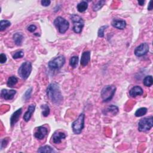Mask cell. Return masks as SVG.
I'll use <instances>...</instances> for the list:
<instances>
[{
  "label": "cell",
  "instance_id": "8fae6325",
  "mask_svg": "<svg viewBox=\"0 0 153 153\" xmlns=\"http://www.w3.org/2000/svg\"><path fill=\"white\" fill-rule=\"evenodd\" d=\"M16 93V91L14 90L3 89L1 91V96L5 100H11Z\"/></svg>",
  "mask_w": 153,
  "mask_h": 153
},
{
  "label": "cell",
  "instance_id": "8d00e7d4",
  "mask_svg": "<svg viewBox=\"0 0 153 153\" xmlns=\"http://www.w3.org/2000/svg\"><path fill=\"white\" fill-rule=\"evenodd\" d=\"M145 3V1H138V4L140 5V6H143Z\"/></svg>",
  "mask_w": 153,
  "mask_h": 153
},
{
  "label": "cell",
  "instance_id": "836d02e7",
  "mask_svg": "<svg viewBox=\"0 0 153 153\" xmlns=\"http://www.w3.org/2000/svg\"><path fill=\"white\" fill-rule=\"evenodd\" d=\"M28 30L30 33H34L35 30L37 29V26L34 25H30L28 27Z\"/></svg>",
  "mask_w": 153,
  "mask_h": 153
},
{
  "label": "cell",
  "instance_id": "8992f818",
  "mask_svg": "<svg viewBox=\"0 0 153 153\" xmlns=\"http://www.w3.org/2000/svg\"><path fill=\"white\" fill-rule=\"evenodd\" d=\"M33 69L32 64L29 62H23L18 69V74L23 80H26L31 73Z\"/></svg>",
  "mask_w": 153,
  "mask_h": 153
},
{
  "label": "cell",
  "instance_id": "cb8c5ba5",
  "mask_svg": "<svg viewBox=\"0 0 153 153\" xmlns=\"http://www.w3.org/2000/svg\"><path fill=\"white\" fill-rule=\"evenodd\" d=\"M11 25L10 21L7 20H2L0 22V30L3 31L6 28H8Z\"/></svg>",
  "mask_w": 153,
  "mask_h": 153
},
{
  "label": "cell",
  "instance_id": "484cf974",
  "mask_svg": "<svg viewBox=\"0 0 153 153\" xmlns=\"http://www.w3.org/2000/svg\"><path fill=\"white\" fill-rule=\"evenodd\" d=\"M78 62H79V57L78 56H72L69 59V65L73 68H75L76 67V66H77V65H78Z\"/></svg>",
  "mask_w": 153,
  "mask_h": 153
},
{
  "label": "cell",
  "instance_id": "d6986e66",
  "mask_svg": "<svg viewBox=\"0 0 153 153\" xmlns=\"http://www.w3.org/2000/svg\"><path fill=\"white\" fill-rule=\"evenodd\" d=\"M13 40L14 43L18 46H21L23 40V36L21 33H16L13 35Z\"/></svg>",
  "mask_w": 153,
  "mask_h": 153
},
{
  "label": "cell",
  "instance_id": "f546056e",
  "mask_svg": "<svg viewBox=\"0 0 153 153\" xmlns=\"http://www.w3.org/2000/svg\"><path fill=\"white\" fill-rule=\"evenodd\" d=\"M23 56H24L23 52L21 50V51H18L15 53L13 56V58L14 59H17L19 58H22L23 57Z\"/></svg>",
  "mask_w": 153,
  "mask_h": 153
},
{
  "label": "cell",
  "instance_id": "3957f363",
  "mask_svg": "<svg viewBox=\"0 0 153 153\" xmlns=\"http://www.w3.org/2000/svg\"><path fill=\"white\" fill-rule=\"evenodd\" d=\"M71 20L73 23V30L75 33L80 34L81 33L84 25L83 19L77 14H72Z\"/></svg>",
  "mask_w": 153,
  "mask_h": 153
},
{
  "label": "cell",
  "instance_id": "ffe728a7",
  "mask_svg": "<svg viewBox=\"0 0 153 153\" xmlns=\"http://www.w3.org/2000/svg\"><path fill=\"white\" fill-rule=\"evenodd\" d=\"M18 79L16 77V76H11L7 80V85L9 87H13L18 83Z\"/></svg>",
  "mask_w": 153,
  "mask_h": 153
},
{
  "label": "cell",
  "instance_id": "d6a6232c",
  "mask_svg": "<svg viewBox=\"0 0 153 153\" xmlns=\"http://www.w3.org/2000/svg\"><path fill=\"white\" fill-rule=\"evenodd\" d=\"M41 5L44 7H48L50 6L51 1H50V0H43V1H41Z\"/></svg>",
  "mask_w": 153,
  "mask_h": 153
},
{
  "label": "cell",
  "instance_id": "e0dca14e",
  "mask_svg": "<svg viewBox=\"0 0 153 153\" xmlns=\"http://www.w3.org/2000/svg\"><path fill=\"white\" fill-rule=\"evenodd\" d=\"M90 60V52L86 51L83 53L81 57L80 64L83 67H86L88 65Z\"/></svg>",
  "mask_w": 153,
  "mask_h": 153
},
{
  "label": "cell",
  "instance_id": "7a4b0ae2",
  "mask_svg": "<svg viewBox=\"0 0 153 153\" xmlns=\"http://www.w3.org/2000/svg\"><path fill=\"white\" fill-rule=\"evenodd\" d=\"M116 91V87L114 86H106L101 91V98L103 102H107L110 101L114 97Z\"/></svg>",
  "mask_w": 153,
  "mask_h": 153
},
{
  "label": "cell",
  "instance_id": "f1b7e54d",
  "mask_svg": "<svg viewBox=\"0 0 153 153\" xmlns=\"http://www.w3.org/2000/svg\"><path fill=\"white\" fill-rule=\"evenodd\" d=\"M108 28V26L105 25V26H101L99 30H98V35L99 37L101 38H103L104 37V31L105 30V29Z\"/></svg>",
  "mask_w": 153,
  "mask_h": 153
},
{
  "label": "cell",
  "instance_id": "1f68e13d",
  "mask_svg": "<svg viewBox=\"0 0 153 153\" xmlns=\"http://www.w3.org/2000/svg\"><path fill=\"white\" fill-rule=\"evenodd\" d=\"M7 61V57L5 54L1 53L0 55V62L1 64H4Z\"/></svg>",
  "mask_w": 153,
  "mask_h": 153
},
{
  "label": "cell",
  "instance_id": "2e32d148",
  "mask_svg": "<svg viewBox=\"0 0 153 153\" xmlns=\"http://www.w3.org/2000/svg\"><path fill=\"white\" fill-rule=\"evenodd\" d=\"M35 104H31L28 106L27 111L25 113V114L23 115V120L26 122H28L30 120V118H31V117H32L33 114L35 111Z\"/></svg>",
  "mask_w": 153,
  "mask_h": 153
},
{
  "label": "cell",
  "instance_id": "4fadbf2b",
  "mask_svg": "<svg viewBox=\"0 0 153 153\" xmlns=\"http://www.w3.org/2000/svg\"><path fill=\"white\" fill-rule=\"evenodd\" d=\"M143 89L139 86H134L129 91V95L132 98H136L137 96H141L143 95Z\"/></svg>",
  "mask_w": 153,
  "mask_h": 153
},
{
  "label": "cell",
  "instance_id": "52a82bcc",
  "mask_svg": "<svg viewBox=\"0 0 153 153\" xmlns=\"http://www.w3.org/2000/svg\"><path fill=\"white\" fill-rule=\"evenodd\" d=\"M153 126V117H145L140 120L138 123V130L144 132L149 130Z\"/></svg>",
  "mask_w": 153,
  "mask_h": 153
},
{
  "label": "cell",
  "instance_id": "9c48e42d",
  "mask_svg": "<svg viewBox=\"0 0 153 153\" xmlns=\"http://www.w3.org/2000/svg\"><path fill=\"white\" fill-rule=\"evenodd\" d=\"M149 45L147 42L142 43L136 47L135 50V55L137 57H141L145 55L149 51Z\"/></svg>",
  "mask_w": 153,
  "mask_h": 153
},
{
  "label": "cell",
  "instance_id": "5bb4252c",
  "mask_svg": "<svg viewBox=\"0 0 153 153\" xmlns=\"http://www.w3.org/2000/svg\"><path fill=\"white\" fill-rule=\"evenodd\" d=\"M22 108H19L12 114L10 118V125L11 127L14 126L18 121L21 117V115L22 114Z\"/></svg>",
  "mask_w": 153,
  "mask_h": 153
},
{
  "label": "cell",
  "instance_id": "7c38bea8",
  "mask_svg": "<svg viewBox=\"0 0 153 153\" xmlns=\"http://www.w3.org/2000/svg\"><path fill=\"white\" fill-rule=\"evenodd\" d=\"M67 137L65 133L62 132L60 131H57L54 133L52 136V140L54 144H60L62 141L64 139H65V137Z\"/></svg>",
  "mask_w": 153,
  "mask_h": 153
},
{
  "label": "cell",
  "instance_id": "7402d4cb",
  "mask_svg": "<svg viewBox=\"0 0 153 153\" xmlns=\"http://www.w3.org/2000/svg\"><path fill=\"white\" fill-rule=\"evenodd\" d=\"M38 152H55L56 151L49 145H45L38 148Z\"/></svg>",
  "mask_w": 153,
  "mask_h": 153
},
{
  "label": "cell",
  "instance_id": "277c9868",
  "mask_svg": "<svg viewBox=\"0 0 153 153\" xmlns=\"http://www.w3.org/2000/svg\"><path fill=\"white\" fill-rule=\"evenodd\" d=\"M84 119L85 115L84 113H81L77 119L75 120L72 124V129L73 132L76 135H79L81 133L84 127Z\"/></svg>",
  "mask_w": 153,
  "mask_h": 153
},
{
  "label": "cell",
  "instance_id": "e575fe53",
  "mask_svg": "<svg viewBox=\"0 0 153 153\" xmlns=\"http://www.w3.org/2000/svg\"><path fill=\"white\" fill-rule=\"evenodd\" d=\"M7 143H8V140H7V138H6V139L4 138V140H3L2 141H1V148L3 149V147H6V145H7Z\"/></svg>",
  "mask_w": 153,
  "mask_h": 153
},
{
  "label": "cell",
  "instance_id": "83f0119b",
  "mask_svg": "<svg viewBox=\"0 0 153 153\" xmlns=\"http://www.w3.org/2000/svg\"><path fill=\"white\" fill-rule=\"evenodd\" d=\"M105 3V1H98L96 4H95L93 7V10L95 11H97L98 10H99L104 5V4Z\"/></svg>",
  "mask_w": 153,
  "mask_h": 153
},
{
  "label": "cell",
  "instance_id": "44dd1931",
  "mask_svg": "<svg viewBox=\"0 0 153 153\" xmlns=\"http://www.w3.org/2000/svg\"><path fill=\"white\" fill-rule=\"evenodd\" d=\"M78 11L80 13L84 12L88 8V3L86 1H81L79 4H78L76 6Z\"/></svg>",
  "mask_w": 153,
  "mask_h": 153
},
{
  "label": "cell",
  "instance_id": "6da1fadb",
  "mask_svg": "<svg viewBox=\"0 0 153 153\" xmlns=\"http://www.w3.org/2000/svg\"><path fill=\"white\" fill-rule=\"evenodd\" d=\"M47 95L52 103L57 105L63 101V96L59 86L56 83H51L47 88Z\"/></svg>",
  "mask_w": 153,
  "mask_h": 153
},
{
  "label": "cell",
  "instance_id": "ac0fdd59",
  "mask_svg": "<svg viewBox=\"0 0 153 153\" xmlns=\"http://www.w3.org/2000/svg\"><path fill=\"white\" fill-rule=\"evenodd\" d=\"M103 112L105 115H110L111 114L113 115H115L118 113V108L114 105H111L108 106Z\"/></svg>",
  "mask_w": 153,
  "mask_h": 153
},
{
  "label": "cell",
  "instance_id": "603a6c76",
  "mask_svg": "<svg viewBox=\"0 0 153 153\" xmlns=\"http://www.w3.org/2000/svg\"><path fill=\"white\" fill-rule=\"evenodd\" d=\"M147 111H148V110L147 108H145V107H142V108H140L136 110L135 115L137 117H142V116H144V115H145L147 114Z\"/></svg>",
  "mask_w": 153,
  "mask_h": 153
},
{
  "label": "cell",
  "instance_id": "9a60e30c",
  "mask_svg": "<svg viewBox=\"0 0 153 153\" xmlns=\"http://www.w3.org/2000/svg\"><path fill=\"white\" fill-rule=\"evenodd\" d=\"M111 25L114 28L118 29H124L126 26V22L124 20L115 19H113Z\"/></svg>",
  "mask_w": 153,
  "mask_h": 153
},
{
  "label": "cell",
  "instance_id": "4316f807",
  "mask_svg": "<svg viewBox=\"0 0 153 153\" xmlns=\"http://www.w3.org/2000/svg\"><path fill=\"white\" fill-rule=\"evenodd\" d=\"M41 108L42 109V114L44 117H47L49 115L50 108L47 105H42L41 106Z\"/></svg>",
  "mask_w": 153,
  "mask_h": 153
},
{
  "label": "cell",
  "instance_id": "ba28073f",
  "mask_svg": "<svg viewBox=\"0 0 153 153\" xmlns=\"http://www.w3.org/2000/svg\"><path fill=\"white\" fill-rule=\"evenodd\" d=\"M65 63V57L64 56H59L50 60L48 64L50 69L52 70L59 69L62 68Z\"/></svg>",
  "mask_w": 153,
  "mask_h": 153
},
{
  "label": "cell",
  "instance_id": "d590c367",
  "mask_svg": "<svg viewBox=\"0 0 153 153\" xmlns=\"http://www.w3.org/2000/svg\"><path fill=\"white\" fill-rule=\"evenodd\" d=\"M148 10L151 11L152 10V1H150L149 3V5L148 6Z\"/></svg>",
  "mask_w": 153,
  "mask_h": 153
},
{
  "label": "cell",
  "instance_id": "d4e9b609",
  "mask_svg": "<svg viewBox=\"0 0 153 153\" xmlns=\"http://www.w3.org/2000/svg\"><path fill=\"white\" fill-rule=\"evenodd\" d=\"M152 76L151 75L146 76L143 80V84L147 87H150L152 85Z\"/></svg>",
  "mask_w": 153,
  "mask_h": 153
},
{
  "label": "cell",
  "instance_id": "30bf717a",
  "mask_svg": "<svg viewBox=\"0 0 153 153\" xmlns=\"http://www.w3.org/2000/svg\"><path fill=\"white\" fill-rule=\"evenodd\" d=\"M48 130L47 128L44 126H40L36 129V130L34 133V136L37 139L41 140H43L45 136L47 135Z\"/></svg>",
  "mask_w": 153,
  "mask_h": 153
},
{
  "label": "cell",
  "instance_id": "4dcf8cb0",
  "mask_svg": "<svg viewBox=\"0 0 153 153\" xmlns=\"http://www.w3.org/2000/svg\"><path fill=\"white\" fill-rule=\"evenodd\" d=\"M32 90L33 88L30 87L29 89L27 90V91L25 92V95H24V99L27 101L28 99H29L30 98V96H31V93H32Z\"/></svg>",
  "mask_w": 153,
  "mask_h": 153
},
{
  "label": "cell",
  "instance_id": "5b68a950",
  "mask_svg": "<svg viewBox=\"0 0 153 153\" xmlns=\"http://www.w3.org/2000/svg\"><path fill=\"white\" fill-rule=\"evenodd\" d=\"M54 25L60 34H65L69 27V22L62 17L58 16L54 21Z\"/></svg>",
  "mask_w": 153,
  "mask_h": 153
}]
</instances>
